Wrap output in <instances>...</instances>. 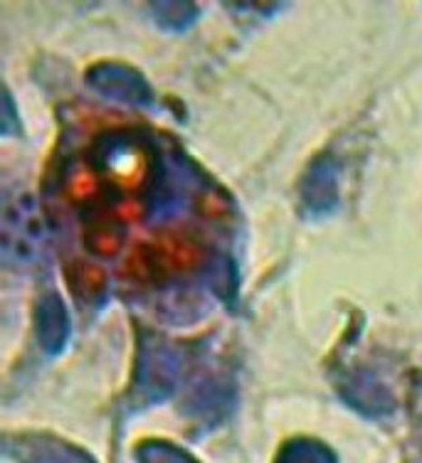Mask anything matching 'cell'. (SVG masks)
I'll use <instances>...</instances> for the list:
<instances>
[{"label": "cell", "mask_w": 422, "mask_h": 463, "mask_svg": "<svg viewBox=\"0 0 422 463\" xmlns=\"http://www.w3.org/2000/svg\"><path fill=\"white\" fill-rule=\"evenodd\" d=\"M136 461L139 463H198L188 451L168 441H146L136 449Z\"/></svg>", "instance_id": "11"}, {"label": "cell", "mask_w": 422, "mask_h": 463, "mask_svg": "<svg viewBox=\"0 0 422 463\" xmlns=\"http://www.w3.org/2000/svg\"><path fill=\"white\" fill-rule=\"evenodd\" d=\"M341 392L350 402V407H356V410L369 414V417L388 414V411L393 410L390 392L370 374H353L349 383L341 384Z\"/></svg>", "instance_id": "8"}, {"label": "cell", "mask_w": 422, "mask_h": 463, "mask_svg": "<svg viewBox=\"0 0 422 463\" xmlns=\"http://www.w3.org/2000/svg\"><path fill=\"white\" fill-rule=\"evenodd\" d=\"M5 454L18 463H94L90 454L50 434H20L5 439Z\"/></svg>", "instance_id": "5"}, {"label": "cell", "mask_w": 422, "mask_h": 463, "mask_svg": "<svg viewBox=\"0 0 422 463\" xmlns=\"http://www.w3.org/2000/svg\"><path fill=\"white\" fill-rule=\"evenodd\" d=\"M153 15L168 30H186L196 23L198 18V8L193 3H183V0H166V3H156L153 5Z\"/></svg>", "instance_id": "10"}, {"label": "cell", "mask_w": 422, "mask_h": 463, "mask_svg": "<svg viewBox=\"0 0 422 463\" xmlns=\"http://www.w3.org/2000/svg\"><path fill=\"white\" fill-rule=\"evenodd\" d=\"M70 316L57 294L43 296L37 306V340L47 355H60L70 340Z\"/></svg>", "instance_id": "7"}, {"label": "cell", "mask_w": 422, "mask_h": 463, "mask_svg": "<svg viewBox=\"0 0 422 463\" xmlns=\"http://www.w3.org/2000/svg\"><path fill=\"white\" fill-rule=\"evenodd\" d=\"M3 254L18 269L37 267L45 259L47 227L35 197L18 193L3 205Z\"/></svg>", "instance_id": "1"}, {"label": "cell", "mask_w": 422, "mask_h": 463, "mask_svg": "<svg viewBox=\"0 0 422 463\" xmlns=\"http://www.w3.org/2000/svg\"><path fill=\"white\" fill-rule=\"evenodd\" d=\"M277 463H336V456L314 439H294L279 451Z\"/></svg>", "instance_id": "9"}, {"label": "cell", "mask_w": 422, "mask_h": 463, "mask_svg": "<svg viewBox=\"0 0 422 463\" xmlns=\"http://www.w3.org/2000/svg\"><path fill=\"white\" fill-rule=\"evenodd\" d=\"M87 81H90L91 90L100 91L101 97L114 99L121 104H131V107H151L153 91L149 81L126 64H97L87 74Z\"/></svg>", "instance_id": "4"}, {"label": "cell", "mask_w": 422, "mask_h": 463, "mask_svg": "<svg viewBox=\"0 0 422 463\" xmlns=\"http://www.w3.org/2000/svg\"><path fill=\"white\" fill-rule=\"evenodd\" d=\"M178 353L161 340L144 335L139 347V367H136V402L153 404L166 400L178 383Z\"/></svg>", "instance_id": "3"}, {"label": "cell", "mask_w": 422, "mask_h": 463, "mask_svg": "<svg viewBox=\"0 0 422 463\" xmlns=\"http://www.w3.org/2000/svg\"><path fill=\"white\" fill-rule=\"evenodd\" d=\"M151 151L139 136H107L97 146L94 165L119 190H139L153 173Z\"/></svg>", "instance_id": "2"}, {"label": "cell", "mask_w": 422, "mask_h": 463, "mask_svg": "<svg viewBox=\"0 0 422 463\" xmlns=\"http://www.w3.org/2000/svg\"><path fill=\"white\" fill-rule=\"evenodd\" d=\"M339 203V165L331 158L319 161L306 170L302 180V205L309 214H329Z\"/></svg>", "instance_id": "6"}]
</instances>
